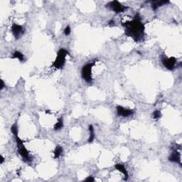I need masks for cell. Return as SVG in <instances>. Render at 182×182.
Returning <instances> with one entry per match:
<instances>
[{
	"mask_svg": "<svg viewBox=\"0 0 182 182\" xmlns=\"http://www.w3.org/2000/svg\"><path fill=\"white\" fill-rule=\"evenodd\" d=\"M69 55L68 51L65 48H61L57 53L56 58L53 64V67L56 69H61L66 64V56Z\"/></svg>",
	"mask_w": 182,
	"mask_h": 182,
	"instance_id": "3",
	"label": "cell"
},
{
	"mask_svg": "<svg viewBox=\"0 0 182 182\" xmlns=\"http://www.w3.org/2000/svg\"><path fill=\"white\" fill-rule=\"evenodd\" d=\"M117 115L120 116V117H127L134 114V110L118 105V106H117Z\"/></svg>",
	"mask_w": 182,
	"mask_h": 182,
	"instance_id": "8",
	"label": "cell"
},
{
	"mask_svg": "<svg viewBox=\"0 0 182 182\" xmlns=\"http://www.w3.org/2000/svg\"><path fill=\"white\" fill-rule=\"evenodd\" d=\"M5 84H4V82L3 81V80H1V85H0V90H2L4 89Z\"/></svg>",
	"mask_w": 182,
	"mask_h": 182,
	"instance_id": "19",
	"label": "cell"
},
{
	"mask_svg": "<svg viewBox=\"0 0 182 182\" xmlns=\"http://www.w3.org/2000/svg\"><path fill=\"white\" fill-rule=\"evenodd\" d=\"M63 152H64V149H63V147L61 146H56V147L55 150H54V159H58L61 157V155L63 154Z\"/></svg>",
	"mask_w": 182,
	"mask_h": 182,
	"instance_id": "13",
	"label": "cell"
},
{
	"mask_svg": "<svg viewBox=\"0 0 182 182\" xmlns=\"http://www.w3.org/2000/svg\"><path fill=\"white\" fill-rule=\"evenodd\" d=\"M11 31L15 39L18 40L19 39H20L23 36V34L24 33L25 29L24 27L21 26V25L17 24L16 23H13V24L11 25Z\"/></svg>",
	"mask_w": 182,
	"mask_h": 182,
	"instance_id": "6",
	"label": "cell"
},
{
	"mask_svg": "<svg viewBox=\"0 0 182 182\" xmlns=\"http://www.w3.org/2000/svg\"><path fill=\"white\" fill-rule=\"evenodd\" d=\"M169 1H151V6L154 11H156L159 7L164 5V4H169Z\"/></svg>",
	"mask_w": 182,
	"mask_h": 182,
	"instance_id": "11",
	"label": "cell"
},
{
	"mask_svg": "<svg viewBox=\"0 0 182 182\" xmlns=\"http://www.w3.org/2000/svg\"><path fill=\"white\" fill-rule=\"evenodd\" d=\"M64 127V120H63V117H60L58 120V122L54 125V129L55 131H58V130H61Z\"/></svg>",
	"mask_w": 182,
	"mask_h": 182,
	"instance_id": "14",
	"label": "cell"
},
{
	"mask_svg": "<svg viewBox=\"0 0 182 182\" xmlns=\"http://www.w3.org/2000/svg\"><path fill=\"white\" fill-rule=\"evenodd\" d=\"M0 164H2L3 163H4V158L3 157V156L2 155H1V156H0Z\"/></svg>",
	"mask_w": 182,
	"mask_h": 182,
	"instance_id": "21",
	"label": "cell"
},
{
	"mask_svg": "<svg viewBox=\"0 0 182 182\" xmlns=\"http://www.w3.org/2000/svg\"><path fill=\"white\" fill-rule=\"evenodd\" d=\"M70 31H71V29H70V26L68 25V26H67L65 28V29H64V33H65L66 36H68L70 33Z\"/></svg>",
	"mask_w": 182,
	"mask_h": 182,
	"instance_id": "17",
	"label": "cell"
},
{
	"mask_svg": "<svg viewBox=\"0 0 182 182\" xmlns=\"http://www.w3.org/2000/svg\"><path fill=\"white\" fill-rule=\"evenodd\" d=\"M13 135L14 136V138H15V141H16V144H17V149H18V152L19 153V155H21V157H22V159L26 163H31L32 161V157L29 154V151L26 149V148L25 147L24 145H23V141L22 139H21L19 138V136L18 135V132L14 133L13 134Z\"/></svg>",
	"mask_w": 182,
	"mask_h": 182,
	"instance_id": "2",
	"label": "cell"
},
{
	"mask_svg": "<svg viewBox=\"0 0 182 182\" xmlns=\"http://www.w3.org/2000/svg\"><path fill=\"white\" fill-rule=\"evenodd\" d=\"M95 64V61L93 62L88 63L86 64L82 68L81 70V76L82 78L85 80L87 83H92V68Z\"/></svg>",
	"mask_w": 182,
	"mask_h": 182,
	"instance_id": "4",
	"label": "cell"
},
{
	"mask_svg": "<svg viewBox=\"0 0 182 182\" xmlns=\"http://www.w3.org/2000/svg\"><path fill=\"white\" fill-rule=\"evenodd\" d=\"M84 181H88V182H94L95 181V179L92 177V176H89L86 179L84 180Z\"/></svg>",
	"mask_w": 182,
	"mask_h": 182,
	"instance_id": "18",
	"label": "cell"
},
{
	"mask_svg": "<svg viewBox=\"0 0 182 182\" xmlns=\"http://www.w3.org/2000/svg\"><path fill=\"white\" fill-rule=\"evenodd\" d=\"M124 28V33L127 36L132 38L136 42H140L145 39V27L142 22L139 14H136L132 21L122 23Z\"/></svg>",
	"mask_w": 182,
	"mask_h": 182,
	"instance_id": "1",
	"label": "cell"
},
{
	"mask_svg": "<svg viewBox=\"0 0 182 182\" xmlns=\"http://www.w3.org/2000/svg\"><path fill=\"white\" fill-rule=\"evenodd\" d=\"M106 7L110 9L111 10H112V11L117 13V14L123 12V11H124L127 9V7L122 5L121 3L119 2L118 1H116V0L110 1L108 4H106Z\"/></svg>",
	"mask_w": 182,
	"mask_h": 182,
	"instance_id": "5",
	"label": "cell"
},
{
	"mask_svg": "<svg viewBox=\"0 0 182 182\" xmlns=\"http://www.w3.org/2000/svg\"><path fill=\"white\" fill-rule=\"evenodd\" d=\"M12 58H17L18 60H19L20 61H23V59H24V56L22 53H21L19 51H15L14 52L12 55Z\"/></svg>",
	"mask_w": 182,
	"mask_h": 182,
	"instance_id": "15",
	"label": "cell"
},
{
	"mask_svg": "<svg viewBox=\"0 0 182 182\" xmlns=\"http://www.w3.org/2000/svg\"><path fill=\"white\" fill-rule=\"evenodd\" d=\"M169 161L171 162L177 163L179 164L180 166H181V154L179 152L177 151V149H175L172 152V153L169 157Z\"/></svg>",
	"mask_w": 182,
	"mask_h": 182,
	"instance_id": "9",
	"label": "cell"
},
{
	"mask_svg": "<svg viewBox=\"0 0 182 182\" xmlns=\"http://www.w3.org/2000/svg\"><path fill=\"white\" fill-rule=\"evenodd\" d=\"M114 21H113V20H110V21H109V23H108V25H109L110 26H114Z\"/></svg>",
	"mask_w": 182,
	"mask_h": 182,
	"instance_id": "20",
	"label": "cell"
},
{
	"mask_svg": "<svg viewBox=\"0 0 182 182\" xmlns=\"http://www.w3.org/2000/svg\"><path fill=\"white\" fill-rule=\"evenodd\" d=\"M152 117L155 120H159V119L161 118V111L159 110H155V112L152 113Z\"/></svg>",
	"mask_w": 182,
	"mask_h": 182,
	"instance_id": "16",
	"label": "cell"
},
{
	"mask_svg": "<svg viewBox=\"0 0 182 182\" xmlns=\"http://www.w3.org/2000/svg\"><path fill=\"white\" fill-rule=\"evenodd\" d=\"M46 113H50L49 110H46Z\"/></svg>",
	"mask_w": 182,
	"mask_h": 182,
	"instance_id": "22",
	"label": "cell"
},
{
	"mask_svg": "<svg viewBox=\"0 0 182 182\" xmlns=\"http://www.w3.org/2000/svg\"><path fill=\"white\" fill-rule=\"evenodd\" d=\"M161 59L163 66L168 70H172L175 68V66L177 64V59L175 57L167 58L166 56H162Z\"/></svg>",
	"mask_w": 182,
	"mask_h": 182,
	"instance_id": "7",
	"label": "cell"
},
{
	"mask_svg": "<svg viewBox=\"0 0 182 182\" xmlns=\"http://www.w3.org/2000/svg\"><path fill=\"white\" fill-rule=\"evenodd\" d=\"M114 168L117 170V171H120L121 173H122L123 175H124V181H127L129 177V174L128 172H127V169H125L124 166L123 164H117L114 165Z\"/></svg>",
	"mask_w": 182,
	"mask_h": 182,
	"instance_id": "10",
	"label": "cell"
},
{
	"mask_svg": "<svg viewBox=\"0 0 182 182\" xmlns=\"http://www.w3.org/2000/svg\"><path fill=\"white\" fill-rule=\"evenodd\" d=\"M88 130L89 132H90V135H89L88 142V143H92V142H93L94 139H95V131H94V128L92 124H89Z\"/></svg>",
	"mask_w": 182,
	"mask_h": 182,
	"instance_id": "12",
	"label": "cell"
}]
</instances>
